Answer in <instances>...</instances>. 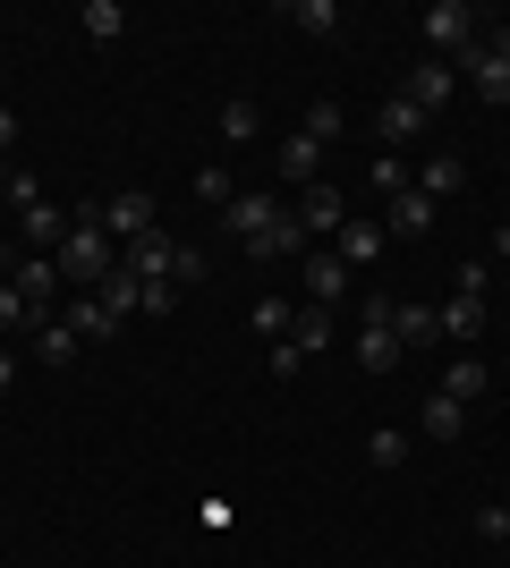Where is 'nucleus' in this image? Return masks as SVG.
I'll return each instance as SVG.
<instances>
[{"label":"nucleus","mask_w":510,"mask_h":568,"mask_svg":"<svg viewBox=\"0 0 510 568\" xmlns=\"http://www.w3.org/2000/svg\"><path fill=\"white\" fill-rule=\"evenodd\" d=\"M349 288H358V272H349L332 246H307V306H340Z\"/></svg>","instance_id":"0eeeda50"},{"label":"nucleus","mask_w":510,"mask_h":568,"mask_svg":"<svg viewBox=\"0 0 510 568\" xmlns=\"http://www.w3.org/2000/svg\"><path fill=\"white\" fill-rule=\"evenodd\" d=\"M102 230L120 237V246H128V237H146V230H153V195H146V187L111 195V204H102Z\"/></svg>","instance_id":"9d476101"},{"label":"nucleus","mask_w":510,"mask_h":568,"mask_svg":"<svg viewBox=\"0 0 510 568\" xmlns=\"http://www.w3.org/2000/svg\"><path fill=\"white\" fill-rule=\"evenodd\" d=\"M264 374H272V382H290V374H307V356H298L290 339H272V348H264Z\"/></svg>","instance_id":"72a5a7b5"},{"label":"nucleus","mask_w":510,"mask_h":568,"mask_svg":"<svg viewBox=\"0 0 510 568\" xmlns=\"http://www.w3.org/2000/svg\"><path fill=\"white\" fill-rule=\"evenodd\" d=\"M374 128H383V144H391V153H400V144H417V136H426V111H409V102H400V94H383V111H374Z\"/></svg>","instance_id":"dca6fc26"},{"label":"nucleus","mask_w":510,"mask_h":568,"mask_svg":"<svg viewBox=\"0 0 510 568\" xmlns=\"http://www.w3.org/2000/svg\"><path fill=\"white\" fill-rule=\"evenodd\" d=\"M51 263H60V281L86 288V297L120 272V237L102 230V204H77V213H69V237H60V255H51Z\"/></svg>","instance_id":"f257e3e1"},{"label":"nucleus","mask_w":510,"mask_h":568,"mask_svg":"<svg viewBox=\"0 0 510 568\" xmlns=\"http://www.w3.org/2000/svg\"><path fill=\"white\" fill-rule=\"evenodd\" d=\"M26 314H34V306L18 297V281H0V332H9V323H26Z\"/></svg>","instance_id":"4c0bfd02"},{"label":"nucleus","mask_w":510,"mask_h":568,"mask_svg":"<svg viewBox=\"0 0 510 568\" xmlns=\"http://www.w3.org/2000/svg\"><path fill=\"white\" fill-rule=\"evenodd\" d=\"M477 332H486V297H451V306H442V339H460V348H468Z\"/></svg>","instance_id":"4be33fe9"},{"label":"nucleus","mask_w":510,"mask_h":568,"mask_svg":"<svg viewBox=\"0 0 510 568\" xmlns=\"http://www.w3.org/2000/svg\"><path fill=\"white\" fill-rule=\"evenodd\" d=\"M358 365H366V374H391V365H400V339H391V323H358Z\"/></svg>","instance_id":"a211bd4d"},{"label":"nucleus","mask_w":510,"mask_h":568,"mask_svg":"<svg viewBox=\"0 0 510 568\" xmlns=\"http://www.w3.org/2000/svg\"><path fill=\"white\" fill-rule=\"evenodd\" d=\"M493 263H510V221H502V230H493Z\"/></svg>","instance_id":"ea45409f"},{"label":"nucleus","mask_w":510,"mask_h":568,"mask_svg":"<svg viewBox=\"0 0 510 568\" xmlns=\"http://www.w3.org/2000/svg\"><path fill=\"white\" fill-rule=\"evenodd\" d=\"M9 153H18V111L0 102V162H9Z\"/></svg>","instance_id":"58836bf2"},{"label":"nucleus","mask_w":510,"mask_h":568,"mask_svg":"<svg viewBox=\"0 0 510 568\" xmlns=\"http://www.w3.org/2000/svg\"><path fill=\"white\" fill-rule=\"evenodd\" d=\"M460 77H468V94H477V102H493V111L510 102V60H502V51H486V43H477V51L460 60Z\"/></svg>","instance_id":"6e6552de"},{"label":"nucleus","mask_w":510,"mask_h":568,"mask_svg":"<svg viewBox=\"0 0 510 568\" xmlns=\"http://www.w3.org/2000/svg\"><path fill=\"white\" fill-rule=\"evenodd\" d=\"M272 170H281L290 187H316V179H323V144H316V136H290V144H281V162H272Z\"/></svg>","instance_id":"4468645a"},{"label":"nucleus","mask_w":510,"mask_h":568,"mask_svg":"<svg viewBox=\"0 0 510 568\" xmlns=\"http://www.w3.org/2000/svg\"><path fill=\"white\" fill-rule=\"evenodd\" d=\"M9 281H18V297H26V306H34V314H43V323H51V297L69 288V281H60V263H51V255H26L18 272H9Z\"/></svg>","instance_id":"1a4fd4ad"},{"label":"nucleus","mask_w":510,"mask_h":568,"mask_svg":"<svg viewBox=\"0 0 510 568\" xmlns=\"http://www.w3.org/2000/svg\"><path fill=\"white\" fill-rule=\"evenodd\" d=\"M417 34H426V60H451V69H460L468 51H477V9H468V0H434V9L417 18Z\"/></svg>","instance_id":"7ed1b4c3"},{"label":"nucleus","mask_w":510,"mask_h":568,"mask_svg":"<svg viewBox=\"0 0 510 568\" xmlns=\"http://www.w3.org/2000/svg\"><path fill=\"white\" fill-rule=\"evenodd\" d=\"M460 187H468V162H460V153H442V162L417 170V195H434V204H442V195H460Z\"/></svg>","instance_id":"412c9836"},{"label":"nucleus","mask_w":510,"mask_h":568,"mask_svg":"<svg viewBox=\"0 0 510 568\" xmlns=\"http://www.w3.org/2000/svg\"><path fill=\"white\" fill-rule=\"evenodd\" d=\"M221 136H230V144H247V136H256V102H247V94H230V102H221Z\"/></svg>","instance_id":"7c9ffc66"},{"label":"nucleus","mask_w":510,"mask_h":568,"mask_svg":"<svg viewBox=\"0 0 510 568\" xmlns=\"http://www.w3.org/2000/svg\"><path fill=\"white\" fill-rule=\"evenodd\" d=\"M426 230H434V195H391V237H426Z\"/></svg>","instance_id":"aec40b11"},{"label":"nucleus","mask_w":510,"mask_h":568,"mask_svg":"<svg viewBox=\"0 0 510 568\" xmlns=\"http://www.w3.org/2000/svg\"><path fill=\"white\" fill-rule=\"evenodd\" d=\"M366 458H374V467H400V458H409V433H400V425L366 433Z\"/></svg>","instance_id":"c85d7f7f"},{"label":"nucleus","mask_w":510,"mask_h":568,"mask_svg":"<svg viewBox=\"0 0 510 568\" xmlns=\"http://www.w3.org/2000/svg\"><path fill=\"white\" fill-rule=\"evenodd\" d=\"M196 195H204L213 213H230V195H239V187H230V170H221V162H204V170H196Z\"/></svg>","instance_id":"c756f323"},{"label":"nucleus","mask_w":510,"mask_h":568,"mask_svg":"<svg viewBox=\"0 0 510 568\" xmlns=\"http://www.w3.org/2000/svg\"><path fill=\"white\" fill-rule=\"evenodd\" d=\"M477 535H486V544H510V509H502V500H486V509H477Z\"/></svg>","instance_id":"c9c22d12"},{"label":"nucleus","mask_w":510,"mask_h":568,"mask_svg":"<svg viewBox=\"0 0 510 568\" xmlns=\"http://www.w3.org/2000/svg\"><path fill=\"white\" fill-rule=\"evenodd\" d=\"M9 272H18V263H9V246H0V281H9Z\"/></svg>","instance_id":"37998d69"},{"label":"nucleus","mask_w":510,"mask_h":568,"mask_svg":"<svg viewBox=\"0 0 510 568\" xmlns=\"http://www.w3.org/2000/svg\"><path fill=\"white\" fill-rule=\"evenodd\" d=\"M60 323H69V332L86 339V348H94V339H111V332H120V314L102 306V297H69V314H60Z\"/></svg>","instance_id":"ddd939ff"},{"label":"nucleus","mask_w":510,"mask_h":568,"mask_svg":"<svg viewBox=\"0 0 510 568\" xmlns=\"http://www.w3.org/2000/svg\"><path fill=\"white\" fill-rule=\"evenodd\" d=\"M230 230H239V246L256 263H272V255H298V246H307V230H298V213L290 204H281V195H230Z\"/></svg>","instance_id":"f03ea898"},{"label":"nucleus","mask_w":510,"mask_h":568,"mask_svg":"<svg viewBox=\"0 0 510 568\" xmlns=\"http://www.w3.org/2000/svg\"><path fill=\"white\" fill-rule=\"evenodd\" d=\"M366 179H374V187H383V195H409V187H417V179H409V162H391V153H383V162H374V170H366Z\"/></svg>","instance_id":"f704fd0d"},{"label":"nucleus","mask_w":510,"mask_h":568,"mask_svg":"<svg viewBox=\"0 0 510 568\" xmlns=\"http://www.w3.org/2000/svg\"><path fill=\"white\" fill-rule=\"evenodd\" d=\"M94 297H102L111 314H120V323H128V314H146V288H137V272H128V263H120V272H111V281L94 288Z\"/></svg>","instance_id":"5701e85b"},{"label":"nucleus","mask_w":510,"mask_h":568,"mask_svg":"<svg viewBox=\"0 0 510 568\" xmlns=\"http://www.w3.org/2000/svg\"><path fill=\"white\" fill-rule=\"evenodd\" d=\"M417 425L434 433V442H460V433H468V407H460V399H442V390H434V399H426V416H417Z\"/></svg>","instance_id":"b1692460"},{"label":"nucleus","mask_w":510,"mask_h":568,"mask_svg":"<svg viewBox=\"0 0 510 568\" xmlns=\"http://www.w3.org/2000/svg\"><path fill=\"white\" fill-rule=\"evenodd\" d=\"M400 102H409V111H426V119H434L442 102H460V69H451V60H417V69L400 77Z\"/></svg>","instance_id":"20e7f679"},{"label":"nucleus","mask_w":510,"mask_h":568,"mask_svg":"<svg viewBox=\"0 0 510 568\" xmlns=\"http://www.w3.org/2000/svg\"><path fill=\"white\" fill-rule=\"evenodd\" d=\"M77 348H86V339H77L69 323H60V314H51V323H43V339H34V356H43V365H69Z\"/></svg>","instance_id":"cd10ccee"},{"label":"nucleus","mask_w":510,"mask_h":568,"mask_svg":"<svg viewBox=\"0 0 510 568\" xmlns=\"http://www.w3.org/2000/svg\"><path fill=\"white\" fill-rule=\"evenodd\" d=\"M9 382H18V356H9V348H0V390H9Z\"/></svg>","instance_id":"a19ab883"},{"label":"nucleus","mask_w":510,"mask_h":568,"mask_svg":"<svg viewBox=\"0 0 510 568\" xmlns=\"http://www.w3.org/2000/svg\"><path fill=\"white\" fill-rule=\"evenodd\" d=\"M486 382H493V374H486V365H477V356L460 348V365H442V399H460V407H477V399H486Z\"/></svg>","instance_id":"f3484780"},{"label":"nucleus","mask_w":510,"mask_h":568,"mask_svg":"<svg viewBox=\"0 0 510 568\" xmlns=\"http://www.w3.org/2000/svg\"><path fill=\"white\" fill-rule=\"evenodd\" d=\"M340 128H349V111H340V102H316V111H307V128H298V136H316V144H332Z\"/></svg>","instance_id":"2f4dec72"},{"label":"nucleus","mask_w":510,"mask_h":568,"mask_svg":"<svg viewBox=\"0 0 510 568\" xmlns=\"http://www.w3.org/2000/svg\"><path fill=\"white\" fill-rule=\"evenodd\" d=\"M486 288H493V263H486V255H468V263H460V281H451V297H486Z\"/></svg>","instance_id":"473e14b6"},{"label":"nucleus","mask_w":510,"mask_h":568,"mask_svg":"<svg viewBox=\"0 0 510 568\" xmlns=\"http://www.w3.org/2000/svg\"><path fill=\"white\" fill-rule=\"evenodd\" d=\"M290 348H298V356H323V348H332V306H298Z\"/></svg>","instance_id":"6ab92c4d"},{"label":"nucleus","mask_w":510,"mask_h":568,"mask_svg":"<svg viewBox=\"0 0 510 568\" xmlns=\"http://www.w3.org/2000/svg\"><path fill=\"white\" fill-rule=\"evenodd\" d=\"M391 339H400V356H409V348H434V339H442V314L400 297V314H391Z\"/></svg>","instance_id":"9b49d317"},{"label":"nucleus","mask_w":510,"mask_h":568,"mask_svg":"<svg viewBox=\"0 0 510 568\" xmlns=\"http://www.w3.org/2000/svg\"><path fill=\"white\" fill-rule=\"evenodd\" d=\"M290 323H298L290 297H256V332H264V348H272V339H290Z\"/></svg>","instance_id":"bb28decb"},{"label":"nucleus","mask_w":510,"mask_h":568,"mask_svg":"<svg viewBox=\"0 0 510 568\" xmlns=\"http://www.w3.org/2000/svg\"><path fill=\"white\" fill-rule=\"evenodd\" d=\"M290 26H307V34L332 43V34H340V9H332V0H290Z\"/></svg>","instance_id":"a878e982"},{"label":"nucleus","mask_w":510,"mask_h":568,"mask_svg":"<svg viewBox=\"0 0 510 568\" xmlns=\"http://www.w3.org/2000/svg\"><path fill=\"white\" fill-rule=\"evenodd\" d=\"M9 179H18V162H0V195H9Z\"/></svg>","instance_id":"79ce46f5"},{"label":"nucleus","mask_w":510,"mask_h":568,"mask_svg":"<svg viewBox=\"0 0 510 568\" xmlns=\"http://www.w3.org/2000/svg\"><path fill=\"white\" fill-rule=\"evenodd\" d=\"M332 255L349 263V272H366V263L383 255V230H374V221H340V237H332Z\"/></svg>","instance_id":"f8f14e48"},{"label":"nucleus","mask_w":510,"mask_h":568,"mask_svg":"<svg viewBox=\"0 0 510 568\" xmlns=\"http://www.w3.org/2000/svg\"><path fill=\"white\" fill-rule=\"evenodd\" d=\"M77 26H86V34H94V43H120V26H128V9H120V0H86V9H77Z\"/></svg>","instance_id":"393cba45"},{"label":"nucleus","mask_w":510,"mask_h":568,"mask_svg":"<svg viewBox=\"0 0 510 568\" xmlns=\"http://www.w3.org/2000/svg\"><path fill=\"white\" fill-rule=\"evenodd\" d=\"M18 230L34 237V255H60V237H69V213H60V204H26Z\"/></svg>","instance_id":"2eb2a0df"},{"label":"nucleus","mask_w":510,"mask_h":568,"mask_svg":"<svg viewBox=\"0 0 510 568\" xmlns=\"http://www.w3.org/2000/svg\"><path fill=\"white\" fill-rule=\"evenodd\" d=\"M290 213H298V230H307V237H323V246H332V237H340V221H349V195H340L332 179H316V187H298V204H290Z\"/></svg>","instance_id":"39448f33"},{"label":"nucleus","mask_w":510,"mask_h":568,"mask_svg":"<svg viewBox=\"0 0 510 568\" xmlns=\"http://www.w3.org/2000/svg\"><path fill=\"white\" fill-rule=\"evenodd\" d=\"M179 297H188L179 281H146V314H179Z\"/></svg>","instance_id":"e433bc0d"},{"label":"nucleus","mask_w":510,"mask_h":568,"mask_svg":"<svg viewBox=\"0 0 510 568\" xmlns=\"http://www.w3.org/2000/svg\"><path fill=\"white\" fill-rule=\"evenodd\" d=\"M120 263L137 272V288H146V281H179V237L146 230V237H128V246H120Z\"/></svg>","instance_id":"423d86ee"}]
</instances>
